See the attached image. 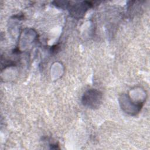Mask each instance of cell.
Instances as JSON below:
<instances>
[{
	"instance_id": "7a4b0ae2",
	"label": "cell",
	"mask_w": 150,
	"mask_h": 150,
	"mask_svg": "<svg viewBox=\"0 0 150 150\" xmlns=\"http://www.w3.org/2000/svg\"><path fill=\"white\" fill-rule=\"evenodd\" d=\"M86 2H84L82 4L74 5L71 8L70 13L72 15H74V16H80L83 15L87 9L88 8V4H86Z\"/></svg>"
},
{
	"instance_id": "6da1fadb",
	"label": "cell",
	"mask_w": 150,
	"mask_h": 150,
	"mask_svg": "<svg viewBox=\"0 0 150 150\" xmlns=\"http://www.w3.org/2000/svg\"><path fill=\"white\" fill-rule=\"evenodd\" d=\"M102 100V94L95 89H90L86 91L82 97L84 105L91 108H98Z\"/></svg>"
}]
</instances>
